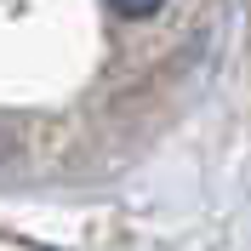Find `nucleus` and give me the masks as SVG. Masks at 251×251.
<instances>
[{
    "label": "nucleus",
    "instance_id": "nucleus-1",
    "mask_svg": "<svg viewBox=\"0 0 251 251\" xmlns=\"http://www.w3.org/2000/svg\"><path fill=\"white\" fill-rule=\"evenodd\" d=\"M109 6H114L120 17H149V12L160 6V0H109Z\"/></svg>",
    "mask_w": 251,
    "mask_h": 251
}]
</instances>
